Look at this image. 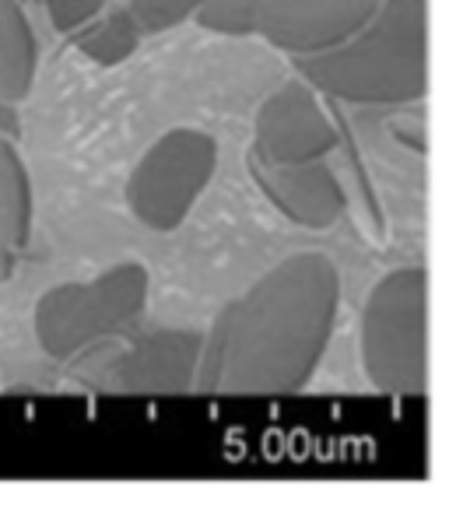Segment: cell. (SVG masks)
Here are the masks:
<instances>
[{
	"instance_id": "cell-6",
	"label": "cell",
	"mask_w": 456,
	"mask_h": 512,
	"mask_svg": "<svg viewBox=\"0 0 456 512\" xmlns=\"http://www.w3.org/2000/svg\"><path fill=\"white\" fill-rule=\"evenodd\" d=\"M218 172V141L197 127H172L127 179V207L151 232H176Z\"/></svg>"
},
{
	"instance_id": "cell-10",
	"label": "cell",
	"mask_w": 456,
	"mask_h": 512,
	"mask_svg": "<svg viewBox=\"0 0 456 512\" xmlns=\"http://www.w3.org/2000/svg\"><path fill=\"white\" fill-rule=\"evenodd\" d=\"M32 235V179L15 137L0 134V281L22 264Z\"/></svg>"
},
{
	"instance_id": "cell-13",
	"label": "cell",
	"mask_w": 456,
	"mask_h": 512,
	"mask_svg": "<svg viewBox=\"0 0 456 512\" xmlns=\"http://www.w3.org/2000/svg\"><path fill=\"white\" fill-rule=\"evenodd\" d=\"M204 4L207 0H130L127 11L141 29V36H162V32L190 22Z\"/></svg>"
},
{
	"instance_id": "cell-3",
	"label": "cell",
	"mask_w": 456,
	"mask_h": 512,
	"mask_svg": "<svg viewBox=\"0 0 456 512\" xmlns=\"http://www.w3.org/2000/svg\"><path fill=\"white\" fill-rule=\"evenodd\" d=\"M148 288V267L127 260L88 281H67L39 295L32 330L43 355L53 362H78L130 334L148 306Z\"/></svg>"
},
{
	"instance_id": "cell-12",
	"label": "cell",
	"mask_w": 456,
	"mask_h": 512,
	"mask_svg": "<svg viewBox=\"0 0 456 512\" xmlns=\"http://www.w3.org/2000/svg\"><path fill=\"white\" fill-rule=\"evenodd\" d=\"M141 39V29H137V22L130 18L127 8L99 11L92 22H85L81 29L71 32V43L99 67H120L127 57H134Z\"/></svg>"
},
{
	"instance_id": "cell-2",
	"label": "cell",
	"mask_w": 456,
	"mask_h": 512,
	"mask_svg": "<svg viewBox=\"0 0 456 512\" xmlns=\"http://www.w3.org/2000/svg\"><path fill=\"white\" fill-rule=\"evenodd\" d=\"M299 78L351 106H407L428 92V0H379L351 39L299 57Z\"/></svg>"
},
{
	"instance_id": "cell-8",
	"label": "cell",
	"mask_w": 456,
	"mask_h": 512,
	"mask_svg": "<svg viewBox=\"0 0 456 512\" xmlns=\"http://www.w3.org/2000/svg\"><path fill=\"white\" fill-rule=\"evenodd\" d=\"M204 334L197 330H155L109 362L106 386L116 393H141V397H179L193 393L197 383Z\"/></svg>"
},
{
	"instance_id": "cell-4",
	"label": "cell",
	"mask_w": 456,
	"mask_h": 512,
	"mask_svg": "<svg viewBox=\"0 0 456 512\" xmlns=\"http://www.w3.org/2000/svg\"><path fill=\"white\" fill-rule=\"evenodd\" d=\"M362 369L379 393H428V271L397 267L372 285L362 309Z\"/></svg>"
},
{
	"instance_id": "cell-9",
	"label": "cell",
	"mask_w": 456,
	"mask_h": 512,
	"mask_svg": "<svg viewBox=\"0 0 456 512\" xmlns=\"http://www.w3.org/2000/svg\"><path fill=\"white\" fill-rule=\"evenodd\" d=\"M250 169L264 200L292 225L323 232L337 225L341 214L348 211V190L327 165V158L302 165H264L250 158Z\"/></svg>"
},
{
	"instance_id": "cell-14",
	"label": "cell",
	"mask_w": 456,
	"mask_h": 512,
	"mask_svg": "<svg viewBox=\"0 0 456 512\" xmlns=\"http://www.w3.org/2000/svg\"><path fill=\"white\" fill-rule=\"evenodd\" d=\"M46 8V15H50L53 29L64 32V36H71L74 29H81L85 22H92L99 11H106L109 0H39Z\"/></svg>"
},
{
	"instance_id": "cell-1",
	"label": "cell",
	"mask_w": 456,
	"mask_h": 512,
	"mask_svg": "<svg viewBox=\"0 0 456 512\" xmlns=\"http://www.w3.org/2000/svg\"><path fill=\"white\" fill-rule=\"evenodd\" d=\"M341 274L327 253H295L228 302L200 348L204 397H295L327 358Z\"/></svg>"
},
{
	"instance_id": "cell-11",
	"label": "cell",
	"mask_w": 456,
	"mask_h": 512,
	"mask_svg": "<svg viewBox=\"0 0 456 512\" xmlns=\"http://www.w3.org/2000/svg\"><path fill=\"white\" fill-rule=\"evenodd\" d=\"M39 74V43L18 0H0V99L18 106L29 99Z\"/></svg>"
},
{
	"instance_id": "cell-15",
	"label": "cell",
	"mask_w": 456,
	"mask_h": 512,
	"mask_svg": "<svg viewBox=\"0 0 456 512\" xmlns=\"http://www.w3.org/2000/svg\"><path fill=\"white\" fill-rule=\"evenodd\" d=\"M11 102H4L0 99V134H8V137H18L22 134V127H18V120H15V113H11Z\"/></svg>"
},
{
	"instance_id": "cell-5",
	"label": "cell",
	"mask_w": 456,
	"mask_h": 512,
	"mask_svg": "<svg viewBox=\"0 0 456 512\" xmlns=\"http://www.w3.org/2000/svg\"><path fill=\"white\" fill-rule=\"evenodd\" d=\"M376 8L379 0H207L193 18L214 36H260L299 60L351 39Z\"/></svg>"
},
{
	"instance_id": "cell-7",
	"label": "cell",
	"mask_w": 456,
	"mask_h": 512,
	"mask_svg": "<svg viewBox=\"0 0 456 512\" xmlns=\"http://www.w3.org/2000/svg\"><path fill=\"white\" fill-rule=\"evenodd\" d=\"M341 144L334 116L323 99L302 78L267 95L253 123V162L264 165H302L320 162Z\"/></svg>"
}]
</instances>
